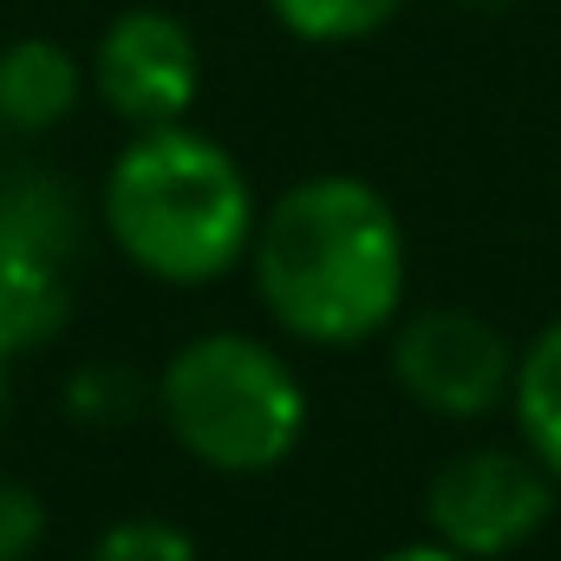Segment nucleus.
<instances>
[{
  "instance_id": "obj_1",
  "label": "nucleus",
  "mask_w": 561,
  "mask_h": 561,
  "mask_svg": "<svg viewBox=\"0 0 561 561\" xmlns=\"http://www.w3.org/2000/svg\"><path fill=\"white\" fill-rule=\"evenodd\" d=\"M255 294L287 340L300 346H366L405 313V222L366 176L327 170L287 183L262 209Z\"/></svg>"
},
{
  "instance_id": "obj_2",
  "label": "nucleus",
  "mask_w": 561,
  "mask_h": 561,
  "mask_svg": "<svg viewBox=\"0 0 561 561\" xmlns=\"http://www.w3.org/2000/svg\"><path fill=\"white\" fill-rule=\"evenodd\" d=\"M99 222L138 275L163 287H209L249 262L262 209L229 144L190 125H163L138 131L112 157Z\"/></svg>"
},
{
  "instance_id": "obj_3",
  "label": "nucleus",
  "mask_w": 561,
  "mask_h": 561,
  "mask_svg": "<svg viewBox=\"0 0 561 561\" xmlns=\"http://www.w3.org/2000/svg\"><path fill=\"white\" fill-rule=\"evenodd\" d=\"M150 399L170 444L216 477H268L307 437V386L294 359L236 327L183 340Z\"/></svg>"
},
{
  "instance_id": "obj_4",
  "label": "nucleus",
  "mask_w": 561,
  "mask_h": 561,
  "mask_svg": "<svg viewBox=\"0 0 561 561\" xmlns=\"http://www.w3.org/2000/svg\"><path fill=\"white\" fill-rule=\"evenodd\" d=\"M556 516V477L523 444H470L424 483V529L450 556L503 561Z\"/></svg>"
},
{
  "instance_id": "obj_5",
  "label": "nucleus",
  "mask_w": 561,
  "mask_h": 561,
  "mask_svg": "<svg viewBox=\"0 0 561 561\" xmlns=\"http://www.w3.org/2000/svg\"><path fill=\"white\" fill-rule=\"evenodd\" d=\"M392 379L431 419L477 424L510 405L516 346L477 307H419L392 327Z\"/></svg>"
},
{
  "instance_id": "obj_6",
  "label": "nucleus",
  "mask_w": 561,
  "mask_h": 561,
  "mask_svg": "<svg viewBox=\"0 0 561 561\" xmlns=\"http://www.w3.org/2000/svg\"><path fill=\"white\" fill-rule=\"evenodd\" d=\"M92 85L131 131L183 125L203 92V46L170 7H125L92 46Z\"/></svg>"
},
{
  "instance_id": "obj_7",
  "label": "nucleus",
  "mask_w": 561,
  "mask_h": 561,
  "mask_svg": "<svg viewBox=\"0 0 561 561\" xmlns=\"http://www.w3.org/2000/svg\"><path fill=\"white\" fill-rule=\"evenodd\" d=\"M79 242H85V203L66 176H53V170H7L0 176V255L66 275Z\"/></svg>"
},
{
  "instance_id": "obj_8",
  "label": "nucleus",
  "mask_w": 561,
  "mask_h": 561,
  "mask_svg": "<svg viewBox=\"0 0 561 561\" xmlns=\"http://www.w3.org/2000/svg\"><path fill=\"white\" fill-rule=\"evenodd\" d=\"M85 72L92 66H79L59 39H39V33L13 39L0 53V131L13 138L59 131L85 99Z\"/></svg>"
},
{
  "instance_id": "obj_9",
  "label": "nucleus",
  "mask_w": 561,
  "mask_h": 561,
  "mask_svg": "<svg viewBox=\"0 0 561 561\" xmlns=\"http://www.w3.org/2000/svg\"><path fill=\"white\" fill-rule=\"evenodd\" d=\"M510 412H516V431H523V450L561 483V320H549L516 353Z\"/></svg>"
},
{
  "instance_id": "obj_10",
  "label": "nucleus",
  "mask_w": 561,
  "mask_h": 561,
  "mask_svg": "<svg viewBox=\"0 0 561 561\" xmlns=\"http://www.w3.org/2000/svg\"><path fill=\"white\" fill-rule=\"evenodd\" d=\"M72 320V287L59 268H39V262H13L0 255V346L13 359L53 346Z\"/></svg>"
},
{
  "instance_id": "obj_11",
  "label": "nucleus",
  "mask_w": 561,
  "mask_h": 561,
  "mask_svg": "<svg viewBox=\"0 0 561 561\" xmlns=\"http://www.w3.org/2000/svg\"><path fill=\"white\" fill-rule=\"evenodd\" d=\"M405 0H268L280 26L307 46H353V39H373L399 20Z\"/></svg>"
},
{
  "instance_id": "obj_12",
  "label": "nucleus",
  "mask_w": 561,
  "mask_h": 561,
  "mask_svg": "<svg viewBox=\"0 0 561 561\" xmlns=\"http://www.w3.org/2000/svg\"><path fill=\"white\" fill-rule=\"evenodd\" d=\"M138 412H144V379L131 373V366H118V359L79 366V373L66 379V419L72 424L112 431V424H131Z\"/></svg>"
},
{
  "instance_id": "obj_13",
  "label": "nucleus",
  "mask_w": 561,
  "mask_h": 561,
  "mask_svg": "<svg viewBox=\"0 0 561 561\" xmlns=\"http://www.w3.org/2000/svg\"><path fill=\"white\" fill-rule=\"evenodd\" d=\"M85 561H203V542L170 516H118Z\"/></svg>"
},
{
  "instance_id": "obj_14",
  "label": "nucleus",
  "mask_w": 561,
  "mask_h": 561,
  "mask_svg": "<svg viewBox=\"0 0 561 561\" xmlns=\"http://www.w3.org/2000/svg\"><path fill=\"white\" fill-rule=\"evenodd\" d=\"M46 529H53L46 496L20 477H0V561H33Z\"/></svg>"
},
{
  "instance_id": "obj_15",
  "label": "nucleus",
  "mask_w": 561,
  "mask_h": 561,
  "mask_svg": "<svg viewBox=\"0 0 561 561\" xmlns=\"http://www.w3.org/2000/svg\"><path fill=\"white\" fill-rule=\"evenodd\" d=\"M379 561H470V556H450L444 542H431V536H424V542H405V549H386Z\"/></svg>"
},
{
  "instance_id": "obj_16",
  "label": "nucleus",
  "mask_w": 561,
  "mask_h": 561,
  "mask_svg": "<svg viewBox=\"0 0 561 561\" xmlns=\"http://www.w3.org/2000/svg\"><path fill=\"white\" fill-rule=\"evenodd\" d=\"M13 366H20V359L0 346V424H7V405H13Z\"/></svg>"
},
{
  "instance_id": "obj_17",
  "label": "nucleus",
  "mask_w": 561,
  "mask_h": 561,
  "mask_svg": "<svg viewBox=\"0 0 561 561\" xmlns=\"http://www.w3.org/2000/svg\"><path fill=\"white\" fill-rule=\"evenodd\" d=\"M470 7H503V0H470Z\"/></svg>"
}]
</instances>
